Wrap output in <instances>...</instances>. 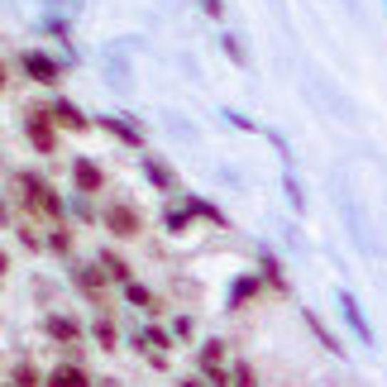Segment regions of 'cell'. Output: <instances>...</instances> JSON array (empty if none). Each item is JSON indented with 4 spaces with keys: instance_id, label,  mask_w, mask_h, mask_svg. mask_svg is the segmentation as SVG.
Segmentation results:
<instances>
[{
    "instance_id": "obj_1",
    "label": "cell",
    "mask_w": 387,
    "mask_h": 387,
    "mask_svg": "<svg viewBox=\"0 0 387 387\" xmlns=\"http://www.w3.org/2000/svg\"><path fill=\"white\" fill-rule=\"evenodd\" d=\"M24 63H29V72H33V77H38V81H53V77H58V67H53L48 58H38V53H29Z\"/></svg>"
},
{
    "instance_id": "obj_2",
    "label": "cell",
    "mask_w": 387,
    "mask_h": 387,
    "mask_svg": "<svg viewBox=\"0 0 387 387\" xmlns=\"http://www.w3.org/2000/svg\"><path fill=\"white\" fill-rule=\"evenodd\" d=\"M53 387H86V378H81L77 368H58L53 373Z\"/></svg>"
},
{
    "instance_id": "obj_3",
    "label": "cell",
    "mask_w": 387,
    "mask_h": 387,
    "mask_svg": "<svg viewBox=\"0 0 387 387\" xmlns=\"http://www.w3.org/2000/svg\"><path fill=\"white\" fill-rule=\"evenodd\" d=\"M77 182H81V187H96V167H91V162H81V167H77Z\"/></svg>"
},
{
    "instance_id": "obj_4",
    "label": "cell",
    "mask_w": 387,
    "mask_h": 387,
    "mask_svg": "<svg viewBox=\"0 0 387 387\" xmlns=\"http://www.w3.org/2000/svg\"><path fill=\"white\" fill-rule=\"evenodd\" d=\"M115 225H120V229L129 234V229H134V215H129V210H115Z\"/></svg>"
}]
</instances>
